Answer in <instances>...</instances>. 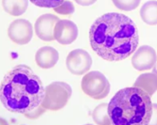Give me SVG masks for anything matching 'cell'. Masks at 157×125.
<instances>
[{"label":"cell","mask_w":157,"mask_h":125,"mask_svg":"<svg viewBox=\"0 0 157 125\" xmlns=\"http://www.w3.org/2000/svg\"><path fill=\"white\" fill-rule=\"evenodd\" d=\"M92 49L107 61L124 60L137 49V27L130 17L110 12L98 17L89 29Z\"/></svg>","instance_id":"6da1fadb"},{"label":"cell","mask_w":157,"mask_h":125,"mask_svg":"<svg viewBox=\"0 0 157 125\" xmlns=\"http://www.w3.org/2000/svg\"><path fill=\"white\" fill-rule=\"evenodd\" d=\"M46 95L41 79L27 65H17L3 78L0 99L10 112L27 116L43 104Z\"/></svg>","instance_id":"7a4b0ae2"},{"label":"cell","mask_w":157,"mask_h":125,"mask_svg":"<svg viewBox=\"0 0 157 125\" xmlns=\"http://www.w3.org/2000/svg\"><path fill=\"white\" fill-rule=\"evenodd\" d=\"M108 114L114 125H148L152 116L151 95L137 87L122 88L108 104Z\"/></svg>","instance_id":"3957f363"},{"label":"cell","mask_w":157,"mask_h":125,"mask_svg":"<svg viewBox=\"0 0 157 125\" xmlns=\"http://www.w3.org/2000/svg\"><path fill=\"white\" fill-rule=\"evenodd\" d=\"M72 94L71 87L64 82H53L46 87L43 107L47 110L58 111L63 108Z\"/></svg>","instance_id":"277c9868"},{"label":"cell","mask_w":157,"mask_h":125,"mask_svg":"<svg viewBox=\"0 0 157 125\" xmlns=\"http://www.w3.org/2000/svg\"><path fill=\"white\" fill-rule=\"evenodd\" d=\"M111 85L106 76L98 71L86 73L82 80V91L90 98L101 100L108 96Z\"/></svg>","instance_id":"5b68a950"},{"label":"cell","mask_w":157,"mask_h":125,"mask_svg":"<svg viewBox=\"0 0 157 125\" xmlns=\"http://www.w3.org/2000/svg\"><path fill=\"white\" fill-rule=\"evenodd\" d=\"M93 60L88 52L83 49L72 50L66 58V68L75 75H82L89 72Z\"/></svg>","instance_id":"8992f818"},{"label":"cell","mask_w":157,"mask_h":125,"mask_svg":"<svg viewBox=\"0 0 157 125\" xmlns=\"http://www.w3.org/2000/svg\"><path fill=\"white\" fill-rule=\"evenodd\" d=\"M10 40L19 45L29 43L33 36V27L30 22L26 19H17L10 23L8 28Z\"/></svg>","instance_id":"52a82bcc"},{"label":"cell","mask_w":157,"mask_h":125,"mask_svg":"<svg viewBox=\"0 0 157 125\" xmlns=\"http://www.w3.org/2000/svg\"><path fill=\"white\" fill-rule=\"evenodd\" d=\"M156 63L157 54L150 45H142L132 54V65L139 72L152 69Z\"/></svg>","instance_id":"ba28073f"},{"label":"cell","mask_w":157,"mask_h":125,"mask_svg":"<svg viewBox=\"0 0 157 125\" xmlns=\"http://www.w3.org/2000/svg\"><path fill=\"white\" fill-rule=\"evenodd\" d=\"M60 19L51 13L41 15L35 22L34 29L37 37L44 41H52L55 40V26Z\"/></svg>","instance_id":"9c48e42d"},{"label":"cell","mask_w":157,"mask_h":125,"mask_svg":"<svg viewBox=\"0 0 157 125\" xmlns=\"http://www.w3.org/2000/svg\"><path fill=\"white\" fill-rule=\"evenodd\" d=\"M78 27L75 23L70 20H59L55 26V40L63 45H68L74 42L78 38Z\"/></svg>","instance_id":"30bf717a"},{"label":"cell","mask_w":157,"mask_h":125,"mask_svg":"<svg viewBox=\"0 0 157 125\" xmlns=\"http://www.w3.org/2000/svg\"><path fill=\"white\" fill-rule=\"evenodd\" d=\"M59 53L53 47L44 46L35 54L36 64L42 69H50L57 64L59 60Z\"/></svg>","instance_id":"8fae6325"},{"label":"cell","mask_w":157,"mask_h":125,"mask_svg":"<svg viewBox=\"0 0 157 125\" xmlns=\"http://www.w3.org/2000/svg\"><path fill=\"white\" fill-rule=\"evenodd\" d=\"M140 17L142 21L149 26L157 25V1L151 0L146 2L140 9Z\"/></svg>","instance_id":"7c38bea8"},{"label":"cell","mask_w":157,"mask_h":125,"mask_svg":"<svg viewBox=\"0 0 157 125\" xmlns=\"http://www.w3.org/2000/svg\"><path fill=\"white\" fill-rule=\"evenodd\" d=\"M29 0H2V8L7 13L13 16H20L26 12Z\"/></svg>","instance_id":"4fadbf2b"},{"label":"cell","mask_w":157,"mask_h":125,"mask_svg":"<svg viewBox=\"0 0 157 125\" xmlns=\"http://www.w3.org/2000/svg\"><path fill=\"white\" fill-rule=\"evenodd\" d=\"M133 87H137L144 89L145 91H147L151 96L157 90V76L153 73L141 74L136 79V83L133 84Z\"/></svg>","instance_id":"5bb4252c"},{"label":"cell","mask_w":157,"mask_h":125,"mask_svg":"<svg viewBox=\"0 0 157 125\" xmlns=\"http://www.w3.org/2000/svg\"><path fill=\"white\" fill-rule=\"evenodd\" d=\"M92 118L95 123L99 124V125L112 124L109 114H108V104L102 103L98 105L92 113Z\"/></svg>","instance_id":"9a60e30c"},{"label":"cell","mask_w":157,"mask_h":125,"mask_svg":"<svg viewBox=\"0 0 157 125\" xmlns=\"http://www.w3.org/2000/svg\"><path fill=\"white\" fill-rule=\"evenodd\" d=\"M114 5L124 11H131L138 8L141 0H112Z\"/></svg>","instance_id":"2e32d148"},{"label":"cell","mask_w":157,"mask_h":125,"mask_svg":"<svg viewBox=\"0 0 157 125\" xmlns=\"http://www.w3.org/2000/svg\"><path fill=\"white\" fill-rule=\"evenodd\" d=\"M29 1L37 7L54 9L63 4L65 0H29Z\"/></svg>","instance_id":"e0dca14e"},{"label":"cell","mask_w":157,"mask_h":125,"mask_svg":"<svg viewBox=\"0 0 157 125\" xmlns=\"http://www.w3.org/2000/svg\"><path fill=\"white\" fill-rule=\"evenodd\" d=\"M54 10L57 13L62 14V15H70L75 11V7L71 1L65 0V1L63 4H61L58 8L54 9Z\"/></svg>","instance_id":"ac0fdd59"},{"label":"cell","mask_w":157,"mask_h":125,"mask_svg":"<svg viewBox=\"0 0 157 125\" xmlns=\"http://www.w3.org/2000/svg\"><path fill=\"white\" fill-rule=\"evenodd\" d=\"M150 124L157 125V104H152V116Z\"/></svg>","instance_id":"d6986e66"},{"label":"cell","mask_w":157,"mask_h":125,"mask_svg":"<svg viewBox=\"0 0 157 125\" xmlns=\"http://www.w3.org/2000/svg\"><path fill=\"white\" fill-rule=\"evenodd\" d=\"M75 2L81 6H90L97 2V0H75Z\"/></svg>","instance_id":"ffe728a7"},{"label":"cell","mask_w":157,"mask_h":125,"mask_svg":"<svg viewBox=\"0 0 157 125\" xmlns=\"http://www.w3.org/2000/svg\"><path fill=\"white\" fill-rule=\"evenodd\" d=\"M152 73L157 76V63H156V64L154 65V67L152 68Z\"/></svg>","instance_id":"44dd1931"}]
</instances>
